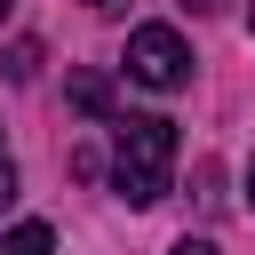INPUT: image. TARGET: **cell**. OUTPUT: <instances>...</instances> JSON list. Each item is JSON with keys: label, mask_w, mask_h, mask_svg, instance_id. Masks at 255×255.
I'll return each mask as SVG.
<instances>
[{"label": "cell", "mask_w": 255, "mask_h": 255, "mask_svg": "<svg viewBox=\"0 0 255 255\" xmlns=\"http://www.w3.org/2000/svg\"><path fill=\"white\" fill-rule=\"evenodd\" d=\"M0 16H8V0H0Z\"/></svg>", "instance_id": "cell-12"}, {"label": "cell", "mask_w": 255, "mask_h": 255, "mask_svg": "<svg viewBox=\"0 0 255 255\" xmlns=\"http://www.w3.org/2000/svg\"><path fill=\"white\" fill-rule=\"evenodd\" d=\"M183 8H191V16H207V8H215V0H183Z\"/></svg>", "instance_id": "cell-8"}, {"label": "cell", "mask_w": 255, "mask_h": 255, "mask_svg": "<svg viewBox=\"0 0 255 255\" xmlns=\"http://www.w3.org/2000/svg\"><path fill=\"white\" fill-rule=\"evenodd\" d=\"M8 72H16V80H32V72H40V48H32V40H16V56H8Z\"/></svg>", "instance_id": "cell-5"}, {"label": "cell", "mask_w": 255, "mask_h": 255, "mask_svg": "<svg viewBox=\"0 0 255 255\" xmlns=\"http://www.w3.org/2000/svg\"><path fill=\"white\" fill-rule=\"evenodd\" d=\"M167 175H175V120H120L112 128V183L128 207H159L167 199Z\"/></svg>", "instance_id": "cell-1"}, {"label": "cell", "mask_w": 255, "mask_h": 255, "mask_svg": "<svg viewBox=\"0 0 255 255\" xmlns=\"http://www.w3.org/2000/svg\"><path fill=\"white\" fill-rule=\"evenodd\" d=\"M247 24H255V0H247Z\"/></svg>", "instance_id": "cell-10"}, {"label": "cell", "mask_w": 255, "mask_h": 255, "mask_svg": "<svg viewBox=\"0 0 255 255\" xmlns=\"http://www.w3.org/2000/svg\"><path fill=\"white\" fill-rule=\"evenodd\" d=\"M72 104H80L88 120H104V112H112V80H104V72H80V80H72Z\"/></svg>", "instance_id": "cell-4"}, {"label": "cell", "mask_w": 255, "mask_h": 255, "mask_svg": "<svg viewBox=\"0 0 255 255\" xmlns=\"http://www.w3.org/2000/svg\"><path fill=\"white\" fill-rule=\"evenodd\" d=\"M0 255H56V231L48 223H16V231H0Z\"/></svg>", "instance_id": "cell-3"}, {"label": "cell", "mask_w": 255, "mask_h": 255, "mask_svg": "<svg viewBox=\"0 0 255 255\" xmlns=\"http://www.w3.org/2000/svg\"><path fill=\"white\" fill-rule=\"evenodd\" d=\"M88 8H104V0H88Z\"/></svg>", "instance_id": "cell-11"}, {"label": "cell", "mask_w": 255, "mask_h": 255, "mask_svg": "<svg viewBox=\"0 0 255 255\" xmlns=\"http://www.w3.org/2000/svg\"><path fill=\"white\" fill-rule=\"evenodd\" d=\"M128 80L175 96V88L191 80V48H183V32H175V24H135V32H128Z\"/></svg>", "instance_id": "cell-2"}, {"label": "cell", "mask_w": 255, "mask_h": 255, "mask_svg": "<svg viewBox=\"0 0 255 255\" xmlns=\"http://www.w3.org/2000/svg\"><path fill=\"white\" fill-rule=\"evenodd\" d=\"M8 199H16V159L0 151V207H8Z\"/></svg>", "instance_id": "cell-6"}, {"label": "cell", "mask_w": 255, "mask_h": 255, "mask_svg": "<svg viewBox=\"0 0 255 255\" xmlns=\"http://www.w3.org/2000/svg\"><path fill=\"white\" fill-rule=\"evenodd\" d=\"M247 191H255V159H247Z\"/></svg>", "instance_id": "cell-9"}, {"label": "cell", "mask_w": 255, "mask_h": 255, "mask_svg": "<svg viewBox=\"0 0 255 255\" xmlns=\"http://www.w3.org/2000/svg\"><path fill=\"white\" fill-rule=\"evenodd\" d=\"M167 255H215V247H207V239H175Z\"/></svg>", "instance_id": "cell-7"}]
</instances>
